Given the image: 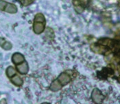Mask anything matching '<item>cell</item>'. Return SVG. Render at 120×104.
Here are the masks:
<instances>
[{
  "mask_svg": "<svg viewBox=\"0 0 120 104\" xmlns=\"http://www.w3.org/2000/svg\"><path fill=\"white\" fill-rule=\"evenodd\" d=\"M2 48L4 49V50H11L12 49V44L9 42V41H6L5 42V44L3 45V46Z\"/></svg>",
  "mask_w": 120,
  "mask_h": 104,
  "instance_id": "obj_12",
  "label": "cell"
},
{
  "mask_svg": "<svg viewBox=\"0 0 120 104\" xmlns=\"http://www.w3.org/2000/svg\"><path fill=\"white\" fill-rule=\"evenodd\" d=\"M62 87L63 86L60 84V82L58 81V79H56L54 81H53L52 83L51 84L49 89L53 92H57V91H59L60 90H61Z\"/></svg>",
  "mask_w": 120,
  "mask_h": 104,
  "instance_id": "obj_8",
  "label": "cell"
},
{
  "mask_svg": "<svg viewBox=\"0 0 120 104\" xmlns=\"http://www.w3.org/2000/svg\"><path fill=\"white\" fill-rule=\"evenodd\" d=\"M16 74H17V70L14 67H8V68L6 69V75H7V76L9 78L12 77L13 76H15Z\"/></svg>",
  "mask_w": 120,
  "mask_h": 104,
  "instance_id": "obj_10",
  "label": "cell"
},
{
  "mask_svg": "<svg viewBox=\"0 0 120 104\" xmlns=\"http://www.w3.org/2000/svg\"><path fill=\"white\" fill-rule=\"evenodd\" d=\"M12 61L13 64H15V65H18L19 64L25 61V58L22 54L19 52H15V54H13L12 57Z\"/></svg>",
  "mask_w": 120,
  "mask_h": 104,
  "instance_id": "obj_6",
  "label": "cell"
},
{
  "mask_svg": "<svg viewBox=\"0 0 120 104\" xmlns=\"http://www.w3.org/2000/svg\"><path fill=\"white\" fill-rule=\"evenodd\" d=\"M6 41V40L3 37H0V46H3V45L5 44V42Z\"/></svg>",
  "mask_w": 120,
  "mask_h": 104,
  "instance_id": "obj_15",
  "label": "cell"
},
{
  "mask_svg": "<svg viewBox=\"0 0 120 104\" xmlns=\"http://www.w3.org/2000/svg\"><path fill=\"white\" fill-rule=\"evenodd\" d=\"M11 82L16 86H21L23 84L22 79L17 75H15L12 77H11Z\"/></svg>",
  "mask_w": 120,
  "mask_h": 104,
  "instance_id": "obj_9",
  "label": "cell"
},
{
  "mask_svg": "<svg viewBox=\"0 0 120 104\" xmlns=\"http://www.w3.org/2000/svg\"><path fill=\"white\" fill-rule=\"evenodd\" d=\"M35 0H21V4L23 6H28L29 5L32 4Z\"/></svg>",
  "mask_w": 120,
  "mask_h": 104,
  "instance_id": "obj_13",
  "label": "cell"
},
{
  "mask_svg": "<svg viewBox=\"0 0 120 104\" xmlns=\"http://www.w3.org/2000/svg\"><path fill=\"white\" fill-rule=\"evenodd\" d=\"M7 3L8 2L5 1L4 0H0V10H4L6 4H7Z\"/></svg>",
  "mask_w": 120,
  "mask_h": 104,
  "instance_id": "obj_14",
  "label": "cell"
},
{
  "mask_svg": "<svg viewBox=\"0 0 120 104\" xmlns=\"http://www.w3.org/2000/svg\"><path fill=\"white\" fill-rule=\"evenodd\" d=\"M91 98H92L93 101L95 104H102L105 96L102 95L101 91L99 89L95 88L91 93Z\"/></svg>",
  "mask_w": 120,
  "mask_h": 104,
  "instance_id": "obj_2",
  "label": "cell"
},
{
  "mask_svg": "<svg viewBox=\"0 0 120 104\" xmlns=\"http://www.w3.org/2000/svg\"><path fill=\"white\" fill-rule=\"evenodd\" d=\"M0 104H7L6 103V99H1V101H0Z\"/></svg>",
  "mask_w": 120,
  "mask_h": 104,
  "instance_id": "obj_16",
  "label": "cell"
},
{
  "mask_svg": "<svg viewBox=\"0 0 120 104\" xmlns=\"http://www.w3.org/2000/svg\"><path fill=\"white\" fill-rule=\"evenodd\" d=\"M91 49L93 52H95V53H98V54H103L105 55H108L110 53H111V50L106 46L100 45L98 43H95L91 45Z\"/></svg>",
  "mask_w": 120,
  "mask_h": 104,
  "instance_id": "obj_1",
  "label": "cell"
},
{
  "mask_svg": "<svg viewBox=\"0 0 120 104\" xmlns=\"http://www.w3.org/2000/svg\"><path fill=\"white\" fill-rule=\"evenodd\" d=\"M34 21L45 23V16H44L43 14H42V13H41V12H38V13H37V15H35L34 19Z\"/></svg>",
  "mask_w": 120,
  "mask_h": 104,
  "instance_id": "obj_11",
  "label": "cell"
},
{
  "mask_svg": "<svg viewBox=\"0 0 120 104\" xmlns=\"http://www.w3.org/2000/svg\"><path fill=\"white\" fill-rule=\"evenodd\" d=\"M16 66H17L16 68L17 71L21 75H26L29 71V66L28 63L26 61Z\"/></svg>",
  "mask_w": 120,
  "mask_h": 104,
  "instance_id": "obj_5",
  "label": "cell"
},
{
  "mask_svg": "<svg viewBox=\"0 0 120 104\" xmlns=\"http://www.w3.org/2000/svg\"><path fill=\"white\" fill-rule=\"evenodd\" d=\"M42 104H49V103H43Z\"/></svg>",
  "mask_w": 120,
  "mask_h": 104,
  "instance_id": "obj_17",
  "label": "cell"
},
{
  "mask_svg": "<svg viewBox=\"0 0 120 104\" xmlns=\"http://www.w3.org/2000/svg\"><path fill=\"white\" fill-rule=\"evenodd\" d=\"M58 81L60 82V84H61L62 86H65L67 85L71 80V78L70 75L67 73V72H63L61 73L58 77Z\"/></svg>",
  "mask_w": 120,
  "mask_h": 104,
  "instance_id": "obj_3",
  "label": "cell"
},
{
  "mask_svg": "<svg viewBox=\"0 0 120 104\" xmlns=\"http://www.w3.org/2000/svg\"><path fill=\"white\" fill-rule=\"evenodd\" d=\"M5 12L11 13V14H15L17 12V7L16 5L13 4H10V3H7L5 8L4 10Z\"/></svg>",
  "mask_w": 120,
  "mask_h": 104,
  "instance_id": "obj_7",
  "label": "cell"
},
{
  "mask_svg": "<svg viewBox=\"0 0 120 104\" xmlns=\"http://www.w3.org/2000/svg\"><path fill=\"white\" fill-rule=\"evenodd\" d=\"M45 23L34 21L33 30L36 34H37V35L41 34L45 30Z\"/></svg>",
  "mask_w": 120,
  "mask_h": 104,
  "instance_id": "obj_4",
  "label": "cell"
}]
</instances>
